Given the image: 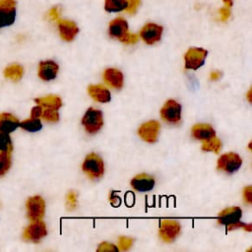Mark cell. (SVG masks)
<instances>
[{
    "mask_svg": "<svg viewBox=\"0 0 252 252\" xmlns=\"http://www.w3.org/2000/svg\"><path fill=\"white\" fill-rule=\"evenodd\" d=\"M82 169L91 179H99L103 175L104 164L99 156L91 153L86 157L82 164Z\"/></svg>",
    "mask_w": 252,
    "mask_h": 252,
    "instance_id": "cell-1",
    "label": "cell"
},
{
    "mask_svg": "<svg viewBox=\"0 0 252 252\" xmlns=\"http://www.w3.org/2000/svg\"><path fill=\"white\" fill-rule=\"evenodd\" d=\"M82 124L86 131L90 134L98 132L103 125L102 112L94 107H90L86 111L82 119Z\"/></svg>",
    "mask_w": 252,
    "mask_h": 252,
    "instance_id": "cell-2",
    "label": "cell"
},
{
    "mask_svg": "<svg viewBox=\"0 0 252 252\" xmlns=\"http://www.w3.org/2000/svg\"><path fill=\"white\" fill-rule=\"evenodd\" d=\"M181 225L177 220H161L159 224L158 234L160 238L165 242H172L180 234Z\"/></svg>",
    "mask_w": 252,
    "mask_h": 252,
    "instance_id": "cell-3",
    "label": "cell"
},
{
    "mask_svg": "<svg viewBox=\"0 0 252 252\" xmlns=\"http://www.w3.org/2000/svg\"><path fill=\"white\" fill-rule=\"evenodd\" d=\"M208 51L200 47H192L185 53V68L197 70L205 64Z\"/></svg>",
    "mask_w": 252,
    "mask_h": 252,
    "instance_id": "cell-4",
    "label": "cell"
},
{
    "mask_svg": "<svg viewBox=\"0 0 252 252\" xmlns=\"http://www.w3.org/2000/svg\"><path fill=\"white\" fill-rule=\"evenodd\" d=\"M47 234V228L45 223L41 220H32L30 225H28L23 233V238L26 241H32L34 243L39 242Z\"/></svg>",
    "mask_w": 252,
    "mask_h": 252,
    "instance_id": "cell-5",
    "label": "cell"
},
{
    "mask_svg": "<svg viewBox=\"0 0 252 252\" xmlns=\"http://www.w3.org/2000/svg\"><path fill=\"white\" fill-rule=\"evenodd\" d=\"M242 164V159L236 153H225L218 159V169L226 173L237 171Z\"/></svg>",
    "mask_w": 252,
    "mask_h": 252,
    "instance_id": "cell-6",
    "label": "cell"
},
{
    "mask_svg": "<svg viewBox=\"0 0 252 252\" xmlns=\"http://www.w3.org/2000/svg\"><path fill=\"white\" fill-rule=\"evenodd\" d=\"M27 215L30 220H41L45 213V202L44 200L36 195L30 197L26 203Z\"/></svg>",
    "mask_w": 252,
    "mask_h": 252,
    "instance_id": "cell-7",
    "label": "cell"
},
{
    "mask_svg": "<svg viewBox=\"0 0 252 252\" xmlns=\"http://www.w3.org/2000/svg\"><path fill=\"white\" fill-rule=\"evenodd\" d=\"M161 118L169 124H177L181 120V104L173 99H168L160 109Z\"/></svg>",
    "mask_w": 252,
    "mask_h": 252,
    "instance_id": "cell-8",
    "label": "cell"
},
{
    "mask_svg": "<svg viewBox=\"0 0 252 252\" xmlns=\"http://www.w3.org/2000/svg\"><path fill=\"white\" fill-rule=\"evenodd\" d=\"M159 133V123L157 120H151L142 124L138 130L139 136L148 143H155Z\"/></svg>",
    "mask_w": 252,
    "mask_h": 252,
    "instance_id": "cell-9",
    "label": "cell"
},
{
    "mask_svg": "<svg viewBox=\"0 0 252 252\" xmlns=\"http://www.w3.org/2000/svg\"><path fill=\"white\" fill-rule=\"evenodd\" d=\"M161 33H162V27L153 23H150L144 26V28L140 32V35L142 39L147 44H154L157 41H158L161 37Z\"/></svg>",
    "mask_w": 252,
    "mask_h": 252,
    "instance_id": "cell-10",
    "label": "cell"
},
{
    "mask_svg": "<svg viewBox=\"0 0 252 252\" xmlns=\"http://www.w3.org/2000/svg\"><path fill=\"white\" fill-rule=\"evenodd\" d=\"M242 217V211L239 207H230L222 210L218 218L219 223L223 225H231L238 221Z\"/></svg>",
    "mask_w": 252,
    "mask_h": 252,
    "instance_id": "cell-11",
    "label": "cell"
},
{
    "mask_svg": "<svg viewBox=\"0 0 252 252\" xmlns=\"http://www.w3.org/2000/svg\"><path fill=\"white\" fill-rule=\"evenodd\" d=\"M155 178L146 173H140L131 180V186L139 192H148L155 187Z\"/></svg>",
    "mask_w": 252,
    "mask_h": 252,
    "instance_id": "cell-12",
    "label": "cell"
},
{
    "mask_svg": "<svg viewBox=\"0 0 252 252\" xmlns=\"http://www.w3.org/2000/svg\"><path fill=\"white\" fill-rule=\"evenodd\" d=\"M59 66L52 60L41 61L38 65V77L43 81H51L56 78Z\"/></svg>",
    "mask_w": 252,
    "mask_h": 252,
    "instance_id": "cell-13",
    "label": "cell"
},
{
    "mask_svg": "<svg viewBox=\"0 0 252 252\" xmlns=\"http://www.w3.org/2000/svg\"><path fill=\"white\" fill-rule=\"evenodd\" d=\"M58 29L61 38L66 41L73 40L79 32V28L77 25L68 20H60L58 22Z\"/></svg>",
    "mask_w": 252,
    "mask_h": 252,
    "instance_id": "cell-14",
    "label": "cell"
},
{
    "mask_svg": "<svg viewBox=\"0 0 252 252\" xmlns=\"http://www.w3.org/2000/svg\"><path fill=\"white\" fill-rule=\"evenodd\" d=\"M103 79L105 83L116 90H120L123 87L124 77L121 71L114 69V68H108L103 73Z\"/></svg>",
    "mask_w": 252,
    "mask_h": 252,
    "instance_id": "cell-15",
    "label": "cell"
},
{
    "mask_svg": "<svg viewBox=\"0 0 252 252\" xmlns=\"http://www.w3.org/2000/svg\"><path fill=\"white\" fill-rule=\"evenodd\" d=\"M192 136L200 141H206L214 136H216V132L214 128L210 124H205V123H199L195 124L192 127L191 130Z\"/></svg>",
    "mask_w": 252,
    "mask_h": 252,
    "instance_id": "cell-16",
    "label": "cell"
},
{
    "mask_svg": "<svg viewBox=\"0 0 252 252\" xmlns=\"http://www.w3.org/2000/svg\"><path fill=\"white\" fill-rule=\"evenodd\" d=\"M89 94L98 102H108L111 99L110 92L102 85H91L88 88Z\"/></svg>",
    "mask_w": 252,
    "mask_h": 252,
    "instance_id": "cell-17",
    "label": "cell"
},
{
    "mask_svg": "<svg viewBox=\"0 0 252 252\" xmlns=\"http://www.w3.org/2000/svg\"><path fill=\"white\" fill-rule=\"evenodd\" d=\"M19 119L11 113L3 112L0 113V132L11 133L19 127Z\"/></svg>",
    "mask_w": 252,
    "mask_h": 252,
    "instance_id": "cell-18",
    "label": "cell"
},
{
    "mask_svg": "<svg viewBox=\"0 0 252 252\" xmlns=\"http://www.w3.org/2000/svg\"><path fill=\"white\" fill-rule=\"evenodd\" d=\"M128 32V24L123 18H116L109 24L108 32L113 38L120 39Z\"/></svg>",
    "mask_w": 252,
    "mask_h": 252,
    "instance_id": "cell-19",
    "label": "cell"
},
{
    "mask_svg": "<svg viewBox=\"0 0 252 252\" xmlns=\"http://www.w3.org/2000/svg\"><path fill=\"white\" fill-rule=\"evenodd\" d=\"M34 101L43 108H52L58 110L62 106V100L57 95H47L43 97H37Z\"/></svg>",
    "mask_w": 252,
    "mask_h": 252,
    "instance_id": "cell-20",
    "label": "cell"
},
{
    "mask_svg": "<svg viewBox=\"0 0 252 252\" xmlns=\"http://www.w3.org/2000/svg\"><path fill=\"white\" fill-rule=\"evenodd\" d=\"M24 75V69L19 64H11L4 70V76L12 81H19Z\"/></svg>",
    "mask_w": 252,
    "mask_h": 252,
    "instance_id": "cell-21",
    "label": "cell"
},
{
    "mask_svg": "<svg viewBox=\"0 0 252 252\" xmlns=\"http://www.w3.org/2000/svg\"><path fill=\"white\" fill-rule=\"evenodd\" d=\"M16 19V8L0 10V28L11 26Z\"/></svg>",
    "mask_w": 252,
    "mask_h": 252,
    "instance_id": "cell-22",
    "label": "cell"
},
{
    "mask_svg": "<svg viewBox=\"0 0 252 252\" xmlns=\"http://www.w3.org/2000/svg\"><path fill=\"white\" fill-rule=\"evenodd\" d=\"M19 127H21L22 129L29 131V132H37L39 130H41L42 128V124L41 121L39 120V118H29L26 119L22 122H20Z\"/></svg>",
    "mask_w": 252,
    "mask_h": 252,
    "instance_id": "cell-23",
    "label": "cell"
},
{
    "mask_svg": "<svg viewBox=\"0 0 252 252\" xmlns=\"http://www.w3.org/2000/svg\"><path fill=\"white\" fill-rule=\"evenodd\" d=\"M221 149V141L216 136L204 141L202 145V150L205 152H214L218 154Z\"/></svg>",
    "mask_w": 252,
    "mask_h": 252,
    "instance_id": "cell-24",
    "label": "cell"
},
{
    "mask_svg": "<svg viewBox=\"0 0 252 252\" xmlns=\"http://www.w3.org/2000/svg\"><path fill=\"white\" fill-rule=\"evenodd\" d=\"M127 6V0H105L104 9L107 12H119L122 10H126Z\"/></svg>",
    "mask_w": 252,
    "mask_h": 252,
    "instance_id": "cell-25",
    "label": "cell"
},
{
    "mask_svg": "<svg viewBox=\"0 0 252 252\" xmlns=\"http://www.w3.org/2000/svg\"><path fill=\"white\" fill-rule=\"evenodd\" d=\"M13 151L12 139L8 133L0 132V153H10Z\"/></svg>",
    "mask_w": 252,
    "mask_h": 252,
    "instance_id": "cell-26",
    "label": "cell"
},
{
    "mask_svg": "<svg viewBox=\"0 0 252 252\" xmlns=\"http://www.w3.org/2000/svg\"><path fill=\"white\" fill-rule=\"evenodd\" d=\"M11 164L12 160L10 153H0V177L10 169Z\"/></svg>",
    "mask_w": 252,
    "mask_h": 252,
    "instance_id": "cell-27",
    "label": "cell"
},
{
    "mask_svg": "<svg viewBox=\"0 0 252 252\" xmlns=\"http://www.w3.org/2000/svg\"><path fill=\"white\" fill-rule=\"evenodd\" d=\"M41 117L47 121V122H51V123H55L59 120V113L56 109H52V108H44L42 109V114Z\"/></svg>",
    "mask_w": 252,
    "mask_h": 252,
    "instance_id": "cell-28",
    "label": "cell"
},
{
    "mask_svg": "<svg viewBox=\"0 0 252 252\" xmlns=\"http://www.w3.org/2000/svg\"><path fill=\"white\" fill-rule=\"evenodd\" d=\"M133 244V239L127 236H120L118 238V248L120 250H128Z\"/></svg>",
    "mask_w": 252,
    "mask_h": 252,
    "instance_id": "cell-29",
    "label": "cell"
},
{
    "mask_svg": "<svg viewBox=\"0 0 252 252\" xmlns=\"http://www.w3.org/2000/svg\"><path fill=\"white\" fill-rule=\"evenodd\" d=\"M118 250H119L118 246H115L114 244L108 243V242H102V243H100L99 246H98L97 249H96L97 252H111V251L117 252Z\"/></svg>",
    "mask_w": 252,
    "mask_h": 252,
    "instance_id": "cell-30",
    "label": "cell"
},
{
    "mask_svg": "<svg viewBox=\"0 0 252 252\" xmlns=\"http://www.w3.org/2000/svg\"><path fill=\"white\" fill-rule=\"evenodd\" d=\"M67 209L69 211H72L75 209L77 205V193L74 191H71L67 195Z\"/></svg>",
    "mask_w": 252,
    "mask_h": 252,
    "instance_id": "cell-31",
    "label": "cell"
},
{
    "mask_svg": "<svg viewBox=\"0 0 252 252\" xmlns=\"http://www.w3.org/2000/svg\"><path fill=\"white\" fill-rule=\"evenodd\" d=\"M120 41L124 42V43H128V44H133L136 43L138 41V36L136 34L133 33H129L128 32L119 39Z\"/></svg>",
    "mask_w": 252,
    "mask_h": 252,
    "instance_id": "cell-32",
    "label": "cell"
},
{
    "mask_svg": "<svg viewBox=\"0 0 252 252\" xmlns=\"http://www.w3.org/2000/svg\"><path fill=\"white\" fill-rule=\"evenodd\" d=\"M127 2H128V6L126 10L128 11L129 14H134L138 9L141 0H127Z\"/></svg>",
    "mask_w": 252,
    "mask_h": 252,
    "instance_id": "cell-33",
    "label": "cell"
},
{
    "mask_svg": "<svg viewBox=\"0 0 252 252\" xmlns=\"http://www.w3.org/2000/svg\"><path fill=\"white\" fill-rule=\"evenodd\" d=\"M109 202L113 207H118L121 204L120 197L116 194V191H112L109 195Z\"/></svg>",
    "mask_w": 252,
    "mask_h": 252,
    "instance_id": "cell-34",
    "label": "cell"
},
{
    "mask_svg": "<svg viewBox=\"0 0 252 252\" xmlns=\"http://www.w3.org/2000/svg\"><path fill=\"white\" fill-rule=\"evenodd\" d=\"M243 197H244V200L247 204L250 205L252 203V187L251 186H247V187L244 188Z\"/></svg>",
    "mask_w": 252,
    "mask_h": 252,
    "instance_id": "cell-35",
    "label": "cell"
},
{
    "mask_svg": "<svg viewBox=\"0 0 252 252\" xmlns=\"http://www.w3.org/2000/svg\"><path fill=\"white\" fill-rule=\"evenodd\" d=\"M42 109H43V107L40 106L39 104L36 105V106H33L32 108V110H31V117H32V118H39V117H41Z\"/></svg>",
    "mask_w": 252,
    "mask_h": 252,
    "instance_id": "cell-36",
    "label": "cell"
},
{
    "mask_svg": "<svg viewBox=\"0 0 252 252\" xmlns=\"http://www.w3.org/2000/svg\"><path fill=\"white\" fill-rule=\"evenodd\" d=\"M16 7L15 0H0V10Z\"/></svg>",
    "mask_w": 252,
    "mask_h": 252,
    "instance_id": "cell-37",
    "label": "cell"
},
{
    "mask_svg": "<svg viewBox=\"0 0 252 252\" xmlns=\"http://www.w3.org/2000/svg\"><path fill=\"white\" fill-rule=\"evenodd\" d=\"M59 14H60V8L58 6H55L52 9H50V11L48 13V16L51 20H58Z\"/></svg>",
    "mask_w": 252,
    "mask_h": 252,
    "instance_id": "cell-38",
    "label": "cell"
},
{
    "mask_svg": "<svg viewBox=\"0 0 252 252\" xmlns=\"http://www.w3.org/2000/svg\"><path fill=\"white\" fill-rule=\"evenodd\" d=\"M219 12H220V20L221 21H226L229 18V16H230V11H229V9L227 7L220 9Z\"/></svg>",
    "mask_w": 252,
    "mask_h": 252,
    "instance_id": "cell-39",
    "label": "cell"
},
{
    "mask_svg": "<svg viewBox=\"0 0 252 252\" xmlns=\"http://www.w3.org/2000/svg\"><path fill=\"white\" fill-rule=\"evenodd\" d=\"M220 76H221V73H220V71H213V72L211 73V75H210V78H211V80L216 81V80L220 79Z\"/></svg>",
    "mask_w": 252,
    "mask_h": 252,
    "instance_id": "cell-40",
    "label": "cell"
},
{
    "mask_svg": "<svg viewBox=\"0 0 252 252\" xmlns=\"http://www.w3.org/2000/svg\"><path fill=\"white\" fill-rule=\"evenodd\" d=\"M224 2V4L227 6V7H231L232 6V0H222Z\"/></svg>",
    "mask_w": 252,
    "mask_h": 252,
    "instance_id": "cell-41",
    "label": "cell"
}]
</instances>
